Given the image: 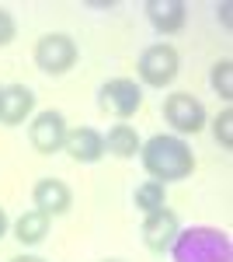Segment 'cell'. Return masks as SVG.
I'll use <instances>...</instances> for the list:
<instances>
[{
  "instance_id": "19",
  "label": "cell",
  "mask_w": 233,
  "mask_h": 262,
  "mask_svg": "<svg viewBox=\"0 0 233 262\" xmlns=\"http://www.w3.org/2000/svg\"><path fill=\"white\" fill-rule=\"evenodd\" d=\"M7 231H11V221H7V213H4V206H0V242L7 238Z\"/></svg>"
},
{
  "instance_id": "12",
  "label": "cell",
  "mask_w": 233,
  "mask_h": 262,
  "mask_svg": "<svg viewBox=\"0 0 233 262\" xmlns=\"http://www.w3.org/2000/svg\"><path fill=\"white\" fill-rule=\"evenodd\" d=\"M32 112H35V91L28 84L4 88V112H0V122L4 126H21V122L32 119Z\"/></svg>"
},
{
  "instance_id": "7",
  "label": "cell",
  "mask_w": 233,
  "mask_h": 262,
  "mask_svg": "<svg viewBox=\"0 0 233 262\" xmlns=\"http://www.w3.org/2000/svg\"><path fill=\"white\" fill-rule=\"evenodd\" d=\"M97 105L105 112H112L118 119H133L139 108H143V88L129 77H115V81H105L97 91Z\"/></svg>"
},
{
  "instance_id": "2",
  "label": "cell",
  "mask_w": 233,
  "mask_h": 262,
  "mask_svg": "<svg viewBox=\"0 0 233 262\" xmlns=\"http://www.w3.org/2000/svg\"><path fill=\"white\" fill-rule=\"evenodd\" d=\"M171 259L174 262H233V242L219 227L195 224V227L177 231L174 245H171Z\"/></svg>"
},
{
  "instance_id": "10",
  "label": "cell",
  "mask_w": 233,
  "mask_h": 262,
  "mask_svg": "<svg viewBox=\"0 0 233 262\" xmlns=\"http://www.w3.org/2000/svg\"><path fill=\"white\" fill-rule=\"evenodd\" d=\"M63 150H66L77 164H97L101 158H105V137L97 133L94 126H73V129L66 133Z\"/></svg>"
},
{
  "instance_id": "1",
  "label": "cell",
  "mask_w": 233,
  "mask_h": 262,
  "mask_svg": "<svg viewBox=\"0 0 233 262\" xmlns=\"http://www.w3.org/2000/svg\"><path fill=\"white\" fill-rule=\"evenodd\" d=\"M139 161H143L150 179L164 182V185L192 179V171H195L192 147L181 140V137H174V133H157V137H150V140L139 147Z\"/></svg>"
},
{
  "instance_id": "9",
  "label": "cell",
  "mask_w": 233,
  "mask_h": 262,
  "mask_svg": "<svg viewBox=\"0 0 233 262\" xmlns=\"http://www.w3.org/2000/svg\"><path fill=\"white\" fill-rule=\"evenodd\" d=\"M32 206L39 213H45L49 221L53 217H66L70 206H73V192H70V185L63 179H39L35 189H32Z\"/></svg>"
},
{
  "instance_id": "16",
  "label": "cell",
  "mask_w": 233,
  "mask_h": 262,
  "mask_svg": "<svg viewBox=\"0 0 233 262\" xmlns=\"http://www.w3.org/2000/svg\"><path fill=\"white\" fill-rule=\"evenodd\" d=\"M209 84H213V91H216V95H219L223 101H230V98H233V63H230V60L213 63Z\"/></svg>"
},
{
  "instance_id": "6",
  "label": "cell",
  "mask_w": 233,
  "mask_h": 262,
  "mask_svg": "<svg viewBox=\"0 0 233 262\" xmlns=\"http://www.w3.org/2000/svg\"><path fill=\"white\" fill-rule=\"evenodd\" d=\"M66 133H70V126H66V116L59 108H42L28 122V140L39 154H59L66 143Z\"/></svg>"
},
{
  "instance_id": "17",
  "label": "cell",
  "mask_w": 233,
  "mask_h": 262,
  "mask_svg": "<svg viewBox=\"0 0 233 262\" xmlns=\"http://www.w3.org/2000/svg\"><path fill=\"white\" fill-rule=\"evenodd\" d=\"M213 129H216V140L230 150V147H233V112H230V108H223V112L213 119Z\"/></svg>"
},
{
  "instance_id": "5",
  "label": "cell",
  "mask_w": 233,
  "mask_h": 262,
  "mask_svg": "<svg viewBox=\"0 0 233 262\" xmlns=\"http://www.w3.org/2000/svg\"><path fill=\"white\" fill-rule=\"evenodd\" d=\"M164 119L171 122V129H174V137H195V133H202L205 129V105L195 98L192 91H174V95H167L164 101Z\"/></svg>"
},
{
  "instance_id": "22",
  "label": "cell",
  "mask_w": 233,
  "mask_h": 262,
  "mask_svg": "<svg viewBox=\"0 0 233 262\" xmlns=\"http://www.w3.org/2000/svg\"><path fill=\"white\" fill-rule=\"evenodd\" d=\"M101 262H125V259H101Z\"/></svg>"
},
{
  "instance_id": "13",
  "label": "cell",
  "mask_w": 233,
  "mask_h": 262,
  "mask_svg": "<svg viewBox=\"0 0 233 262\" xmlns=\"http://www.w3.org/2000/svg\"><path fill=\"white\" fill-rule=\"evenodd\" d=\"M143 140H139L136 126H129V122H115L108 133H105V154H115L122 161H129V158H136Z\"/></svg>"
},
{
  "instance_id": "15",
  "label": "cell",
  "mask_w": 233,
  "mask_h": 262,
  "mask_svg": "<svg viewBox=\"0 0 233 262\" xmlns=\"http://www.w3.org/2000/svg\"><path fill=\"white\" fill-rule=\"evenodd\" d=\"M133 203H136V210L143 213V217H146V213H157V210H164V206H167V185H164V182L146 179L143 185H136Z\"/></svg>"
},
{
  "instance_id": "11",
  "label": "cell",
  "mask_w": 233,
  "mask_h": 262,
  "mask_svg": "<svg viewBox=\"0 0 233 262\" xmlns=\"http://www.w3.org/2000/svg\"><path fill=\"white\" fill-rule=\"evenodd\" d=\"M143 11H146V21L160 35H174L188 21V4L185 0H146Z\"/></svg>"
},
{
  "instance_id": "8",
  "label": "cell",
  "mask_w": 233,
  "mask_h": 262,
  "mask_svg": "<svg viewBox=\"0 0 233 262\" xmlns=\"http://www.w3.org/2000/svg\"><path fill=\"white\" fill-rule=\"evenodd\" d=\"M177 231H181V221H177V213L171 210V206H164V210L143 217V245H146L150 252H157V255L171 252Z\"/></svg>"
},
{
  "instance_id": "21",
  "label": "cell",
  "mask_w": 233,
  "mask_h": 262,
  "mask_svg": "<svg viewBox=\"0 0 233 262\" xmlns=\"http://www.w3.org/2000/svg\"><path fill=\"white\" fill-rule=\"evenodd\" d=\"M0 112H4V84H0Z\"/></svg>"
},
{
  "instance_id": "18",
  "label": "cell",
  "mask_w": 233,
  "mask_h": 262,
  "mask_svg": "<svg viewBox=\"0 0 233 262\" xmlns=\"http://www.w3.org/2000/svg\"><path fill=\"white\" fill-rule=\"evenodd\" d=\"M14 39H18V21H14V14L7 7H0V49L11 46Z\"/></svg>"
},
{
  "instance_id": "3",
  "label": "cell",
  "mask_w": 233,
  "mask_h": 262,
  "mask_svg": "<svg viewBox=\"0 0 233 262\" xmlns=\"http://www.w3.org/2000/svg\"><path fill=\"white\" fill-rule=\"evenodd\" d=\"M177 70H181V56L171 42H153L139 53V63H136V74L139 81L146 88H167L174 84Z\"/></svg>"
},
{
  "instance_id": "20",
  "label": "cell",
  "mask_w": 233,
  "mask_h": 262,
  "mask_svg": "<svg viewBox=\"0 0 233 262\" xmlns=\"http://www.w3.org/2000/svg\"><path fill=\"white\" fill-rule=\"evenodd\" d=\"M11 262H49V259H42V255H14Z\"/></svg>"
},
{
  "instance_id": "14",
  "label": "cell",
  "mask_w": 233,
  "mask_h": 262,
  "mask_svg": "<svg viewBox=\"0 0 233 262\" xmlns=\"http://www.w3.org/2000/svg\"><path fill=\"white\" fill-rule=\"evenodd\" d=\"M49 224H53V221L32 206V210H24L18 221H14V238H18V245H24V248H35V245L45 242V234H49Z\"/></svg>"
},
{
  "instance_id": "4",
  "label": "cell",
  "mask_w": 233,
  "mask_h": 262,
  "mask_svg": "<svg viewBox=\"0 0 233 262\" xmlns=\"http://www.w3.org/2000/svg\"><path fill=\"white\" fill-rule=\"evenodd\" d=\"M35 67H39L42 74H49V77H63L66 70H73V63H77V42L73 35H66V32H45L39 42H35Z\"/></svg>"
}]
</instances>
